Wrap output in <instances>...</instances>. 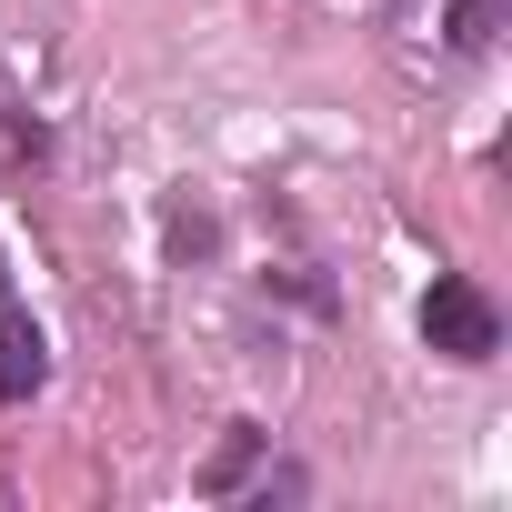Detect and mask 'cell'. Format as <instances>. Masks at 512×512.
I'll use <instances>...</instances> for the list:
<instances>
[{"label":"cell","mask_w":512,"mask_h":512,"mask_svg":"<svg viewBox=\"0 0 512 512\" xmlns=\"http://www.w3.org/2000/svg\"><path fill=\"white\" fill-rule=\"evenodd\" d=\"M41 372H51V342H41V322L11 302V272H0V402H31Z\"/></svg>","instance_id":"cell-2"},{"label":"cell","mask_w":512,"mask_h":512,"mask_svg":"<svg viewBox=\"0 0 512 512\" xmlns=\"http://www.w3.org/2000/svg\"><path fill=\"white\" fill-rule=\"evenodd\" d=\"M262 442H272V432L231 422V432H221V452L201 462V492H211V502H221V492H241V482H251V462H262Z\"/></svg>","instance_id":"cell-4"},{"label":"cell","mask_w":512,"mask_h":512,"mask_svg":"<svg viewBox=\"0 0 512 512\" xmlns=\"http://www.w3.org/2000/svg\"><path fill=\"white\" fill-rule=\"evenodd\" d=\"M51 161V131H41V111L11 91V71H0V171H41Z\"/></svg>","instance_id":"cell-3"},{"label":"cell","mask_w":512,"mask_h":512,"mask_svg":"<svg viewBox=\"0 0 512 512\" xmlns=\"http://www.w3.org/2000/svg\"><path fill=\"white\" fill-rule=\"evenodd\" d=\"M502 31V0H452V51H492Z\"/></svg>","instance_id":"cell-5"},{"label":"cell","mask_w":512,"mask_h":512,"mask_svg":"<svg viewBox=\"0 0 512 512\" xmlns=\"http://www.w3.org/2000/svg\"><path fill=\"white\" fill-rule=\"evenodd\" d=\"M422 342H432L442 362H492V352H502V312H492V292L462 282V272H442V282L422 292Z\"/></svg>","instance_id":"cell-1"}]
</instances>
